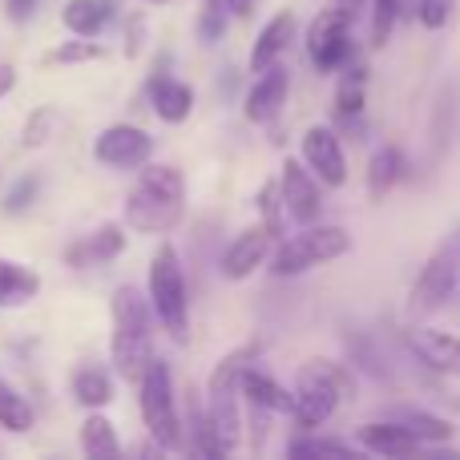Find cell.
<instances>
[{
	"instance_id": "e575fe53",
	"label": "cell",
	"mask_w": 460,
	"mask_h": 460,
	"mask_svg": "<svg viewBox=\"0 0 460 460\" xmlns=\"http://www.w3.org/2000/svg\"><path fill=\"white\" fill-rule=\"evenodd\" d=\"M348 348H351V356H356V364L364 367V372H372L376 380H388V376H392V367L384 364V356L376 351L372 340H364V335L351 332V335H348Z\"/></svg>"
},
{
	"instance_id": "52a82bcc",
	"label": "cell",
	"mask_w": 460,
	"mask_h": 460,
	"mask_svg": "<svg viewBox=\"0 0 460 460\" xmlns=\"http://www.w3.org/2000/svg\"><path fill=\"white\" fill-rule=\"evenodd\" d=\"M456 283H460V226L440 243V251L432 254V259L424 262V270L416 275L412 295H408V303H404V315L408 319L437 315V311L453 299Z\"/></svg>"
},
{
	"instance_id": "8992f818",
	"label": "cell",
	"mask_w": 460,
	"mask_h": 460,
	"mask_svg": "<svg viewBox=\"0 0 460 460\" xmlns=\"http://www.w3.org/2000/svg\"><path fill=\"white\" fill-rule=\"evenodd\" d=\"M351 251V234L343 226H315L307 223L303 234H291V238H279L275 243V270L279 279H295L311 267H323L332 259H343Z\"/></svg>"
},
{
	"instance_id": "5b68a950",
	"label": "cell",
	"mask_w": 460,
	"mask_h": 460,
	"mask_svg": "<svg viewBox=\"0 0 460 460\" xmlns=\"http://www.w3.org/2000/svg\"><path fill=\"white\" fill-rule=\"evenodd\" d=\"M150 311L178 343L190 335V287L174 243H162L150 259Z\"/></svg>"
},
{
	"instance_id": "d6986e66",
	"label": "cell",
	"mask_w": 460,
	"mask_h": 460,
	"mask_svg": "<svg viewBox=\"0 0 460 460\" xmlns=\"http://www.w3.org/2000/svg\"><path fill=\"white\" fill-rule=\"evenodd\" d=\"M295 13H275L267 24H262V32H259V40H254V49H251V61H246V69L251 73H262V69H270V65L279 61V57L287 53V45L295 40Z\"/></svg>"
},
{
	"instance_id": "1f68e13d",
	"label": "cell",
	"mask_w": 460,
	"mask_h": 460,
	"mask_svg": "<svg viewBox=\"0 0 460 460\" xmlns=\"http://www.w3.org/2000/svg\"><path fill=\"white\" fill-rule=\"evenodd\" d=\"M37 199H40V174H21L4 194V215H13V218L24 215V210H32Z\"/></svg>"
},
{
	"instance_id": "ba28073f",
	"label": "cell",
	"mask_w": 460,
	"mask_h": 460,
	"mask_svg": "<svg viewBox=\"0 0 460 460\" xmlns=\"http://www.w3.org/2000/svg\"><path fill=\"white\" fill-rule=\"evenodd\" d=\"M351 57H356V45H351V16L343 13V8L319 13L307 29V61L315 65L319 73H340Z\"/></svg>"
},
{
	"instance_id": "8fae6325",
	"label": "cell",
	"mask_w": 460,
	"mask_h": 460,
	"mask_svg": "<svg viewBox=\"0 0 460 460\" xmlns=\"http://www.w3.org/2000/svg\"><path fill=\"white\" fill-rule=\"evenodd\" d=\"M146 97H150L154 113H158L166 126H178V121H186L194 113V89L186 85V81L170 77V57L166 53L158 57L150 81H146Z\"/></svg>"
},
{
	"instance_id": "2e32d148",
	"label": "cell",
	"mask_w": 460,
	"mask_h": 460,
	"mask_svg": "<svg viewBox=\"0 0 460 460\" xmlns=\"http://www.w3.org/2000/svg\"><path fill=\"white\" fill-rule=\"evenodd\" d=\"M270 238H267V230L262 226H246L243 234L234 238V243L223 251V275L230 279V283H238V279H251L254 270L267 262V254H270Z\"/></svg>"
},
{
	"instance_id": "f546056e",
	"label": "cell",
	"mask_w": 460,
	"mask_h": 460,
	"mask_svg": "<svg viewBox=\"0 0 460 460\" xmlns=\"http://www.w3.org/2000/svg\"><path fill=\"white\" fill-rule=\"evenodd\" d=\"M259 226L267 230L270 243L287 238V207H283V194H279L275 178L259 186Z\"/></svg>"
},
{
	"instance_id": "484cf974",
	"label": "cell",
	"mask_w": 460,
	"mask_h": 460,
	"mask_svg": "<svg viewBox=\"0 0 460 460\" xmlns=\"http://www.w3.org/2000/svg\"><path fill=\"white\" fill-rule=\"evenodd\" d=\"M392 420L404 424V429L420 440V448L424 445H448V440H453V424H448L445 416L420 412V408H396V412H392Z\"/></svg>"
},
{
	"instance_id": "cb8c5ba5",
	"label": "cell",
	"mask_w": 460,
	"mask_h": 460,
	"mask_svg": "<svg viewBox=\"0 0 460 460\" xmlns=\"http://www.w3.org/2000/svg\"><path fill=\"white\" fill-rule=\"evenodd\" d=\"M343 77L340 89H335V105H332V118H364V105H367V69L364 65H343Z\"/></svg>"
},
{
	"instance_id": "4dcf8cb0",
	"label": "cell",
	"mask_w": 460,
	"mask_h": 460,
	"mask_svg": "<svg viewBox=\"0 0 460 460\" xmlns=\"http://www.w3.org/2000/svg\"><path fill=\"white\" fill-rule=\"evenodd\" d=\"M287 456H359V448H351V445H343V440H327V437H299V440H291L287 445Z\"/></svg>"
},
{
	"instance_id": "6da1fadb",
	"label": "cell",
	"mask_w": 460,
	"mask_h": 460,
	"mask_svg": "<svg viewBox=\"0 0 460 460\" xmlns=\"http://www.w3.org/2000/svg\"><path fill=\"white\" fill-rule=\"evenodd\" d=\"M186 218V178L182 170L146 162L137 182L126 194V226L137 234H166Z\"/></svg>"
},
{
	"instance_id": "ab89813d",
	"label": "cell",
	"mask_w": 460,
	"mask_h": 460,
	"mask_svg": "<svg viewBox=\"0 0 460 460\" xmlns=\"http://www.w3.org/2000/svg\"><path fill=\"white\" fill-rule=\"evenodd\" d=\"M13 85H16V69L8 61H0V97L13 93Z\"/></svg>"
},
{
	"instance_id": "7a4b0ae2",
	"label": "cell",
	"mask_w": 460,
	"mask_h": 460,
	"mask_svg": "<svg viewBox=\"0 0 460 460\" xmlns=\"http://www.w3.org/2000/svg\"><path fill=\"white\" fill-rule=\"evenodd\" d=\"M356 400V380H351L348 364L335 359H303V367L295 372V392H291V416L303 432H315L319 424H327L340 404Z\"/></svg>"
},
{
	"instance_id": "8d00e7d4",
	"label": "cell",
	"mask_w": 460,
	"mask_h": 460,
	"mask_svg": "<svg viewBox=\"0 0 460 460\" xmlns=\"http://www.w3.org/2000/svg\"><path fill=\"white\" fill-rule=\"evenodd\" d=\"M456 0H416V16H420L424 29H445L453 21Z\"/></svg>"
},
{
	"instance_id": "7bdbcfd3",
	"label": "cell",
	"mask_w": 460,
	"mask_h": 460,
	"mask_svg": "<svg viewBox=\"0 0 460 460\" xmlns=\"http://www.w3.org/2000/svg\"><path fill=\"white\" fill-rule=\"evenodd\" d=\"M150 4H162V0H150Z\"/></svg>"
},
{
	"instance_id": "5bb4252c",
	"label": "cell",
	"mask_w": 460,
	"mask_h": 460,
	"mask_svg": "<svg viewBox=\"0 0 460 460\" xmlns=\"http://www.w3.org/2000/svg\"><path fill=\"white\" fill-rule=\"evenodd\" d=\"M287 89H291V77H287L283 65L275 61L270 69H262L259 81L251 85V93H246V102H243L246 121H254V126L275 121V113L283 110V102H287Z\"/></svg>"
},
{
	"instance_id": "7c38bea8",
	"label": "cell",
	"mask_w": 460,
	"mask_h": 460,
	"mask_svg": "<svg viewBox=\"0 0 460 460\" xmlns=\"http://www.w3.org/2000/svg\"><path fill=\"white\" fill-rule=\"evenodd\" d=\"M279 194H283L287 218H295L299 226L315 223L319 210H323V194H319V178L303 166L299 158L283 162V182H279Z\"/></svg>"
},
{
	"instance_id": "83f0119b",
	"label": "cell",
	"mask_w": 460,
	"mask_h": 460,
	"mask_svg": "<svg viewBox=\"0 0 460 460\" xmlns=\"http://www.w3.org/2000/svg\"><path fill=\"white\" fill-rule=\"evenodd\" d=\"M73 396L85 408H105L113 404V380L105 367H77L73 372Z\"/></svg>"
},
{
	"instance_id": "44dd1931",
	"label": "cell",
	"mask_w": 460,
	"mask_h": 460,
	"mask_svg": "<svg viewBox=\"0 0 460 460\" xmlns=\"http://www.w3.org/2000/svg\"><path fill=\"white\" fill-rule=\"evenodd\" d=\"M40 275L24 262L0 259V307H24L29 299H37Z\"/></svg>"
},
{
	"instance_id": "ffe728a7",
	"label": "cell",
	"mask_w": 460,
	"mask_h": 460,
	"mask_svg": "<svg viewBox=\"0 0 460 460\" xmlns=\"http://www.w3.org/2000/svg\"><path fill=\"white\" fill-rule=\"evenodd\" d=\"M359 445L376 456H412V453H420V440L396 420L364 424V429H359Z\"/></svg>"
},
{
	"instance_id": "d6a6232c",
	"label": "cell",
	"mask_w": 460,
	"mask_h": 460,
	"mask_svg": "<svg viewBox=\"0 0 460 460\" xmlns=\"http://www.w3.org/2000/svg\"><path fill=\"white\" fill-rule=\"evenodd\" d=\"M226 0H202V13H199V40L202 45H218L226 32Z\"/></svg>"
},
{
	"instance_id": "30bf717a",
	"label": "cell",
	"mask_w": 460,
	"mask_h": 460,
	"mask_svg": "<svg viewBox=\"0 0 460 460\" xmlns=\"http://www.w3.org/2000/svg\"><path fill=\"white\" fill-rule=\"evenodd\" d=\"M303 166L323 186L348 182V158H343V137L332 126H311L303 134Z\"/></svg>"
},
{
	"instance_id": "d4e9b609",
	"label": "cell",
	"mask_w": 460,
	"mask_h": 460,
	"mask_svg": "<svg viewBox=\"0 0 460 460\" xmlns=\"http://www.w3.org/2000/svg\"><path fill=\"white\" fill-rule=\"evenodd\" d=\"M404 150L400 146H380V150L372 154V162H367V194L372 199H384V194L392 190V186L404 178Z\"/></svg>"
},
{
	"instance_id": "60d3db41",
	"label": "cell",
	"mask_w": 460,
	"mask_h": 460,
	"mask_svg": "<svg viewBox=\"0 0 460 460\" xmlns=\"http://www.w3.org/2000/svg\"><path fill=\"white\" fill-rule=\"evenodd\" d=\"M226 13L230 16H243V21H246V16L254 13V0H226Z\"/></svg>"
},
{
	"instance_id": "603a6c76",
	"label": "cell",
	"mask_w": 460,
	"mask_h": 460,
	"mask_svg": "<svg viewBox=\"0 0 460 460\" xmlns=\"http://www.w3.org/2000/svg\"><path fill=\"white\" fill-rule=\"evenodd\" d=\"M113 16V0H69L61 8V21L73 37H97Z\"/></svg>"
},
{
	"instance_id": "74e56055",
	"label": "cell",
	"mask_w": 460,
	"mask_h": 460,
	"mask_svg": "<svg viewBox=\"0 0 460 460\" xmlns=\"http://www.w3.org/2000/svg\"><path fill=\"white\" fill-rule=\"evenodd\" d=\"M32 13H37V0H4V16L13 24H24Z\"/></svg>"
},
{
	"instance_id": "ac0fdd59",
	"label": "cell",
	"mask_w": 460,
	"mask_h": 460,
	"mask_svg": "<svg viewBox=\"0 0 460 460\" xmlns=\"http://www.w3.org/2000/svg\"><path fill=\"white\" fill-rule=\"evenodd\" d=\"M234 388L251 408H262V412H291V392H287L275 376H267L254 364H246L243 372H238Z\"/></svg>"
},
{
	"instance_id": "836d02e7",
	"label": "cell",
	"mask_w": 460,
	"mask_h": 460,
	"mask_svg": "<svg viewBox=\"0 0 460 460\" xmlns=\"http://www.w3.org/2000/svg\"><path fill=\"white\" fill-rule=\"evenodd\" d=\"M97 57H105L102 45H93V37H77V40H65V45H57L53 53L45 57L49 65H81V61H97Z\"/></svg>"
},
{
	"instance_id": "f1b7e54d",
	"label": "cell",
	"mask_w": 460,
	"mask_h": 460,
	"mask_svg": "<svg viewBox=\"0 0 460 460\" xmlns=\"http://www.w3.org/2000/svg\"><path fill=\"white\" fill-rule=\"evenodd\" d=\"M32 420H37L32 404L13 388V384L0 380V429H4V432H16V437H21V432L32 429Z\"/></svg>"
},
{
	"instance_id": "9c48e42d",
	"label": "cell",
	"mask_w": 460,
	"mask_h": 460,
	"mask_svg": "<svg viewBox=\"0 0 460 460\" xmlns=\"http://www.w3.org/2000/svg\"><path fill=\"white\" fill-rule=\"evenodd\" d=\"M150 154H154V137L146 134V129L129 126V121L102 129L93 142V158L113 170H137L150 162Z\"/></svg>"
},
{
	"instance_id": "d590c367",
	"label": "cell",
	"mask_w": 460,
	"mask_h": 460,
	"mask_svg": "<svg viewBox=\"0 0 460 460\" xmlns=\"http://www.w3.org/2000/svg\"><path fill=\"white\" fill-rule=\"evenodd\" d=\"M53 126H57V113L49 110V105L32 110L29 121H24V146H45L49 134H53Z\"/></svg>"
},
{
	"instance_id": "4fadbf2b",
	"label": "cell",
	"mask_w": 460,
	"mask_h": 460,
	"mask_svg": "<svg viewBox=\"0 0 460 460\" xmlns=\"http://www.w3.org/2000/svg\"><path fill=\"white\" fill-rule=\"evenodd\" d=\"M456 137H460V81H445V89L437 93V105H432V118H429L432 162H445L453 154Z\"/></svg>"
},
{
	"instance_id": "f35d334b",
	"label": "cell",
	"mask_w": 460,
	"mask_h": 460,
	"mask_svg": "<svg viewBox=\"0 0 460 460\" xmlns=\"http://www.w3.org/2000/svg\"><path fill=\"white\" fill-rule=\"evenodd\" d=\"M142 29H146V16H134V21H129V37H126L129 57H137V49H142Z\"/></svg>"
},
{
	"instance_id": "7402d4cb",
	"label": "cell",
	"mask_w": 460,
	"mask_h": 460,
	"mask_svg": "<svg viewBox=\"0 0 460 460\" xmlns=\"http://www.w3.org/2000/svg\"><path fill=\"white\" fill-rule=\"evenodd\" d=\"M81 453L89 460H118L121 456L118 429H113L110 416H102V408H93V416H85V424H81Z\"/></svg>"
},
{
	"instance_id": "3957f363",
	"label": "cell",
	"mask_w": 460,
	"mask_h": 460,
	"mask_svg": "<svg viewBox=\"0 0 460 460\" xmlns=\"http://www.w3.org/2000/svg\"><path fill=\"white\" fill-rule=\"evenodd\" d=\"M110 315H113V367H118L121 380L137 384L146 372V364L154 359V327H150V299H146L137 287L121 283L113 291L110 303Z\"/></svg>"
},
{
	"instance_id": "e0dca14e",
	"label": "cell",
	"mask_w": 460,
	"mask_h": 460,
	"mask_svg": "<svg viewBox=\"0 0 460 460\" xmlns=\"http://www.w3.org/2000/svg\"><path fill=\"white\" fill-rule=\"evenodd\" d=\"M408 343H412L416 359H420L424 367H432V372H440V376H456L460 380V335L420 327V332L408 335Z\"/></svg>"
},
{
	"instance_id": "4316f807",
	"label": "cell",
	"mask_w": 460,
	"mask_h": 460,
	"mask_svg": "<svg viewBox=\"0 0 460 460\" xmlns=\"http://www.w3.org/2000/svg\"><path fill=\"white\" fill-rule=\"evenodd\" d=\"M259 351H262L259 340H251V343H243V348L226 351V356L215 364V372H210L207 392H238V388H234V384H238V372H243L246 364H259Z\"/></svg>"
},
{
	"instance_id": "b9f144b4",
	"label": "cell",
	"mask_w": 460,
	"mask_h": 460,
	"mask_svg": "<svg viewBox=\"0 0 460 460\" xmlns=\"http://www.w3.org/2000/svg\"><path fill=\"white\" fill-rule=\"evenodd\" d=\"M335 8H343L348 16H356L359 8H364V0H335Z\"/></svg>"
},
{
	"instance_id": "277c9868",
	"label": "cell",
	"mask_w": 460,
	"mask_h": 460,
	"mask_svg": "<svg viewBox=\"0 0 460 460\" xmlns=\"http://www.w3.org/2000/svg\"><path fill=\"white\" fill-rule=\"evenodd\" d=\"M137 404H142L146 432H150V440L162 453L186 448V424L174 404V380H170L166 359H150V364H146L142 380H137Z\"/></svg>"
},
{
	"instance_id": "9a60e30c",
	"label": "cell",
	"mask_w": 460,
	"mask_h": 460,
	"mask_svg": "<svg viewBox=\"0 0 460 460\" xmlns=\"http://www.w3.org/2000/svg\"><path fill=\"white\" fill-rule=\"evenodd\" d=\"M121 251H126V230L118 223H102L93 234L77 238V243L65 251V262H69L73 270H89V267H102V262H113Z\"/></svg>"
}]
</instances>
